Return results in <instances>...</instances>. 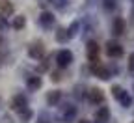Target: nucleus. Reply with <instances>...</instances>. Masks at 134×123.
<instances>
[{
    "instance_id": "nucleus-1",
    "label": "nucleus",
    "mask_w": 134,
    "mask_h": 123,
    "mask_svg": "<svg viewBox=\"0 0 134 123\" xmlns=\"http://www.w3.org/2000/svg\"><path fill=\"white\" fill-rule=\"evenodd\" d=\"M106 54L110 58H119L123 54V47L117 41H106Z\"/></svg>"
},
{
    "instance_id": "nucleus-2",
    "label": "nucleus",
    "mask_w": 134,
    "mask_h": 123,
    "mask_svg": "<svg viewBox=\"0 0 134 123\" xmlns=\"http://www.w3.org/2000/svg\"><path fill=\"white\" fill-rule=\"evenodd\" d=\"M56 62H58V65H60V67H67V65L73 62V54H71V50H67V49L60 50L58 54H56Z\"/></svg>"
},
{
    "instance_id": "nucleus-3",
    "label": "nucleus",
    "mask_w": 134,
    "mask_h": 123,
    "mask_svg": "<svg viewBox=\"0 0 134 123\" xmlns=\"http://www.w3.org/2000/svg\"><path fill=\"white\" fill-rule=\"evenodd\" d=\"M88 99L93 104H100L104 101V93H103V90H99V88H91L90 93H88Z\"/></svg>"
},
{
    "instance_id": "nucleus-4",
    "label": "nucleus",
    "mask_w": 134,
    "mask_h": 123,
    "mask_svg": "<svg viewBox=\"0 0 134 123\" xmlns=\"http://www.w3.org/2000/svg\"><path fill=\"white\" fill-rule=\"evenodd\" d=\"M11 106H13V110H17V112H23V110H26V97L24 95H15L13 97V101H11Z\"/></svg>"
},
{
    "instance_id": "nucleus-5",
    "label": "nucleus",
    "mask_w": 134,
    "mask_h": 123,
    "mask_svg": "<svg viewBox=\"0 0 134 123\" xmlns=\"http://www.w3.org/2000/svg\"><path fill=\"white\" fill-rule=\"evenodd\" d=\"M112 95L117 101H123L125 104H130V99L127 97V93H125V90H123L121 86H112Z\"/></svg>"
},
{
    "instance_id": "nucleus-6",
    "label": "nucleus",
    "mask_w": 134,
    "mask_h": 123,
    "mask_svg": "<svg viewBox=\"0 0 134 123\" xmlns=\"http://www.w3.org/2000/svg\"><path fill=\"white\" fill-rule=\"evenodd\" d=\"M97 56H99V45H97L95 41H90V43H88V58H90V62H91V63L99 62Z\"/></svg>"
},
{
    "instance_id": "nucleus-7",
    "label": "nucleus",
    "mask_w": 134,
    "mask_h": 123,
    "mask_svg": "<svg viewBox=\"0 0 134 123\" xmlns=\"http://www.w3.org/2000/svg\"><path fill=\"white\" fill-rule=\"evenodd\" d=\"M43 52H45V49H43L41 43H34V45H30V49H28V54H30L32 58H41Z\"/></svg>"
},
{
    "instance_id": "nucleus-8",
    "label": "nucleus",
    "mask_w": 134,
    "mask_h": 123,
    "mask_svg": "<svg viewBox=\"0 0 134 123\" xmlns=\"http://www.w3.org/2000/svg\"><path fill=\"white\" fill-rule=\"evenodd\" d=\"M13 13V4L9 0H0V15L2 17H9Z\"/></svg>"
},
{
    "instance_id": "nucleus-9",
    "label": "nucleus",
    "mask_w": 134,
    "mask_h": 123,
    "mask_svg": "<svg viewBox=\"0 0 134 123\" xmlns=\"http://www.w3.org/2000/svg\"><path fill=\"white\" fill-rule=\"evenodd\" d=\"M112 32H114V36H121V34L125 32V21L121 19V17H117V19L114 21V26H112Z\"/></svg>"
},
{
    "instance_id": "nucleus-10",
    "label": "nucleus",
    "mask_w": 134,
    "mask_h": 123,
    "mask_svg": "<svg viewBox=\"0 0 134 123\" xmlns=\"http://www.w3.org/2000/svg\"><path fill=\"white\" fill-rule=\"evenodd\" d=\"M39 24H43V26H52V24H54V15L48 13V11H43V13L39 15Z\"/></svg>"
},
{
    "instance_id": "nucleus-11",
    "label": "nucleus",
    "mask_w": 134,
    "mask_h": 123,
    "mask_svg": "<svg viewBox=\"0 0 134 123\" xmlns=\"http://www.w3.org/2000/svg\"><path fill=\"white\" fill-rule=\"evenodd\" d=\"M108 117H110V110H108L106 106H103V108H100V110L95 114V119H97L99 123H104Z\"/></svg>"
},
{
    "instance_id": "nucleus-12",
    "label": "nucleus",
    "mask_w": 134,
    "mask_h": 123,
    "mask_svg": "<svg viewBox=\"0 0 134 123\" xmlns=\"http://www.w3.org/2000/svg\"><path fill=\"white\" fill-rule=\"evenodd\" d=\"M60 97H62V92L52 90V92H48V95H47V103H48V104H56V103L60 101Z\"/></svg>"
},
{
    "instance_id": "nucleus-13",
    "label": "nucleus",
    "mask_w": 134,
    "mask_h": 123,
    "mask_svg": "<svg viewBox=\"0 0 134 123\" xmlns=\"http://www.w3.org/2000/svg\"><path fill=\"white\" fill-rule=\"evenodd\" d=\"M26 84H28L30 90H39L41 88V77H30L26 80Z\"/></svg>"
},
{
    "instance_id": "nucleus-14",
    "label": "nucleus",
    "mask_w": 134,
    "mask_h": 123,
    "mask_svg": "<svg viewBox=\"0 0 134 123\" xmlns=\"http://www.w3.org/2000/svg\"><path fill=\"white\" fill-rule=\"evenodd\" d=\"M24 24H26V17H24V15H17L15 19H13V23H11V26H13L15 30H21Z\"/></svg>"
},
{
    "instance_id": "nucleus-15",
    "label": "nucleus",
    "mask_w": 134,
    "mask_h": 123,
    "mask_svg": "<svg viewBox=\"0 0 134 123\" xmlns=\"http://www.w3.org/2000/svg\"><path fill=\"white\" fill-rule=\"evenodd\" d=\"M69 38H71V36H69V32H67L65 28H60L58 34H56V39H58V41H67Z\"/></svg>"
},
{
    "instance_id": "nucleus-16",
    "label": "nucleus",
    "mask_w": 134,
    "mask_h": 123,
    "mask_svg": "<svg viewBox=\"0 0 134 123\" xmlns=\"http://www.w3.org/2000/svg\"><path fill=\"white\" fill-rule=\"evenodd\" d=\"M19 116H21V121H23V123H26V121L32 117V110H30V108H26V110L19 112Z\"/></svg>"
},
{
    "instance_id": "nucleus-17",
    "label": "nucleus",
    "mask_w": 134,
    "mask_h": 123,
    "mask_svg": "<svg viewBox=\"0 0 134 123\" xmlns=\"http://www.w3.org/2000/svg\"><path fill=\"white\" fill-rule=\"evenodd\" d=\"M104 8L106 9H114L115 8V2H114V0H104Z\"/></svg>"
},
{
    "instance_id": "nucleus-18",
    "label": "nucleus",
    "mask_w": 134,
    "mask_h": 123,
    "mask_svg": "<svg viewBox=\"0 0 134 123\" xmlns=\"http://www.w3.org/2000/svg\"><path fill=\"white\" fill-rule=\"evenodd\" d=\"M129 71H134V52L129 56Z\"/></svg>"
},
{
    "instance_id": "nucleus-19",
    "label": "nucleus",
    "mask_w": 134,
    "mask_h": 123,
    "mask_svg": "<svg viewBox=\"0 0 134 123\" xmlns=\"http://www.w3.org/2000/svg\"><path fill=\"white\" fill-rule=\"evenodd\" d=\"M0 123H13V119L9 116H2V119H0Z\"/></svg>"
},
{
    "instance_id": "nucleus-20",
    "label": "nucleus",
    "mask_w": 134,
    "mask_h": 123,
    "mask_svg": "<svg viewBox=\"0 0 134 123\" xmlns=\"http://www.w3.org/2000/svg\"><path fill=\"white\" fill-rule=\"evenodd\" d=\"M80 123H90V121H86V119H82V121H80Z\"/></svg>"
},
{
    "instance_id": "nucleus-21",
    "label": "nucleus",
    "mask_w": 134,
    "mask_h": 123,
    "mask_svg": "<svg viewBox=\"0 0 134 123\" xmlns=\"http://www.w3.org/2000/svg\"><path fill=\"white\" fill-rule=\"evenodd\" d=\"M0 43H2V36H0Z\"/></svg>"
},
{
    "instance_id": "nucleus-22",
    "label": "nucleus",
    "mask_w": 134,
    "mask_h": 123,
    "mask_svg": "<svg viewBox=\"0 0 134 123\" xmlns=\"http://www.w3.org/2000/svg\"><path fill=\"white\" fill-rule=\"evenodd\" d=\"M39 123H47V121H39Z\"/></svg>"
},
{
    "instance_id": "nucleus-23",
    "label": "nucleus",
    "mask_w": 134,
    "mask_h": 123,
    "mask_svg": "<svg viewBox=\"0 0 134 123\" xmlns=\"http://www.w3.org/2000/svg\"><path fill=\"white\" fill-rule=\"evenodd\" d=\"M132 123H134V121H132Z\"/></svg>"
}]
</instances>
